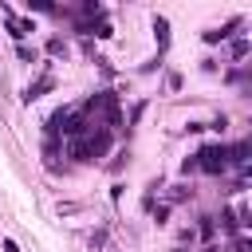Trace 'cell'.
I'll use <instances>...</instances> for the list:
<instances>
[{
    "instance_id": "cell-1",
    "label": "cell",
    "mask_w": 252,
    "mask_h": 252,
    "mask_svg": "<svg viewBox=\"0 0 252 252\" xmlns=\"http://www.w3.org/2000/svg\"><path fill=\"white\" fill-rule=\"evenodd\" d=\"M197 169H205V173H224V169H228V146H220V142L201 146V150H197Z\"/></svg>"
},
{
    "instance_id": "cell-2",
    "label": "cell",
    "mask_w": 252,
    "mask_h": 252,
    "mask_svg": "<svg viewBox=\"0 0 252 252\" xmlns=\"http://www.w3.org/2000/svg\"><path fill=\"white\" fill-rule=\"evenodd\" d=\"M87 146H91V158H106L110 146H114V130H106L102 122H94L91 134H87Z\"/></svg>"
},
{
    "instance_id": "cell-3",
    "label": "cell",
    "mask_w": 252,
    "mask_h": 252,
    "mask_svg": "<svg viewBox=\"0 0 252 252\" xmlns=\"http://www.w3.org/2000/svg\"><path fill=\"white\" fill-rule=\"evenodd\" d=\"M240 24H244V20H240V16H232V20L224 24V28H209V32L201 35V39H205V43H220V39H228V35H236V28H240Z\"/></svg>"
},
{
    "instance_id": "cell-4",
    "label": "cell",
    "mask_w": 252,
    "mask_h": 252,
    "mask_svg": "<svg viewBox=\"0 0 252 252\" xmlns=\"http://www.w3.org/2000/svg\"><path fill=\"white\" fill-rule=\"evenodd\" d=\"M154 35H158V59L169 51V20L165 16H154Z\"/></svg>"
},
{
    "instance_id": "cell-5",
    "label": "cell",
    "mask_w": 252,
    "mask_h": 252,
    "mask_svg": "<svg viewBox=\"0 0 252 252\" xmlns=\"http://www.w3.org/2000/svg\"><path fill=\"white\" fill-rule=\"evenodd\" d=\"M51 87H55V75H39V79H35V83L28 87V94H24V102H35V98H39V94H47Z\"/></svg>"
},
{
    "instance_id": "cell-6",
    "label": "cell",
    "mask_w": 252,
    "mask_h": 252,
    "mask_svg": "<svg viewBox=\"0 0 252 252\" xmlns=\"http://www.w3.org/2000/svg\"><path fill=\"white\" fill-rule=\"evenodd\" d=\"M67 158H75V161H94L87 138H67Z\"/></svg>"
},
{
    "instance_id": "cell-7",
    "label": "cell",
    "mask_w": 252,
    "mask_h": 252,
    "mask_svg": "<svg viewBox=\"0 0 252 252\" xmlns=\"http://www.w3.org/2000/svg\"><path fill=\"white\" fill-rule=\"evenodd\" d=\"M8 32H12L16 39H24L28 32H35V24H28V20H20V16H12V20H8Z\"/></svg>"
},
{
    "instance_id": "cell-8",
    "label": "cell",
    "mask_w": 252,
    "mask_h": 252,
    "mask_svg": "<svg viewBox=\"0 0 252 252\" xmlns=\"http://www.w3.org/2000/svg\"><path fill=\"white\" fill-rule=\"evenodd\" d=\"M220 224H224L228 232H236V224H240V220H236V213H232V209H220Z\"/></svg>"
},
{
    "instance_id": "cell-9",
    "label": "cell",
    "mask_w": 252,
    "mask_h": 252,
    "mask_svg": "<svg viewBox=\"0 0 252 252\" xmlns=\"http://www.w3.org/2000/svg\"><path fill=\"white\" fill-rule=\"evenodd\" d=\"M47 51H51V55H67V43H63V39H47Z\"/></svg>"
},
{
    "instance_id": "cell-10",
    "label": "cell",
    "mask_w": 252,
    "mask_h": 252,
    "mask_svg": "<svg viewBox=\"0 0 252 252\" xmlns=\"http://www.w3.org/2000/svg\"><path fill=\"white\" fill-rule=\"evenodd\" d=\"M213 228H217V224H213V217H201V236H205V240L213 236Z\"/></svg>"
},
{
    "instance_id": "cell-11",
    "label": "cell",
    "mask_w": 252,
    "mask_h": 252,
    "mask_svg": "<svg viewBox=\"0 0 252 252\" xmlns=\"http://www.w3.org/2000/svg\"><path fill=\"white\" fill-rule=\"evenodd\" d=\"M232 248H236V252H252V240H248V236H236Z\"/></svg>"
},
{
    "instance_id": "cell-12",
    "label": "cell",
    "mask_w": 252,
    "mask_h": 252,
    "mask_svg": "<svg viewBox=\"0 0 252 252\" xmlns=\"http://www.w3.org/2000/svg\"><path fill=\"white\" fill-rule=\"evenodd\" d=\"M94 35H98V39H106V35H114V32H110V24H106V20H98V28H94Z\"/></svg>"
},
{
    "instance_id": "cell-13",
    "label": "cell",
    "mask_w": 252,
    "mask_h": 252,
    "mask_svg": "<svg viewBox=\"0 0 252 252\" xmlns=\"http://www.w3.org/2000/svg\"><path fill=\"white\" fill-rule=\"evenodd\" d=\"M232 55H236V59L248 55V39H236V43H232Z\"/></svg>"
},
{
    "instance_id": "cell-14",
    "label": "cell",
    "mask_w": 252,
    "mask_h": 252,
    "mask_svg": "<svg viewBox=\"0 0 252 252\" xmlns=\"http://www.w3.org/2000/svg\"><path fill=\"white\" fill-rule=\"evenodd\" d=\"M28 8H35V12H55V8H51V4H47V0H32V4H28Z\"/></svg>"
},
{
    "instance_id": "cell-15",
    "label": "cell",
    "mask_w": 252,
    "mask_h": 252,
    "mask_svg": "<svg viewBox=\"0 0 252 252\" xmlns=\"http://www.w3.org/2000/svg\"><path fill=\"white\" fill-rule=\"evenodd\" d=\"M20 59H24V63H32V59H35V51H32L28 43H20Z\"/></svg>"
},
{
    "instance_id": "cell-16",
    "label": "cell",
    "mask_w": 252,
    "mask_h": 252,
    "mask_svg": "<svg viewBox=\"0 0 252 252\" xmlns=\"http://www.w3.org/2000/svg\"><path fill=\"white\" fill-rule=\"evenodd\" d=\"M193 169H197V154H193V158H185V161H181V173H193Z\"/></svg>"
},
{
    "instance_id": "cell-17",
    "label": "cell",
    "mask_w": 252,
    "mask_h": 252,
    "mask_svg": "<svg viewBox=\"0 0 252 252\" xmlns=\"http://www.w3.org/2000/svg\"><path fill=\"white\" fill-rule=\"evenodd\" d=\"M154 217H158V224H165V217H169V205H158V209H154Z\"/></svg>"
},
{
    "instance_id": "cell-18",
    "label": "cell",
    "mask_w": 252,
    "mask_h": 252,
    "mask_svg": "<svg viewBox=\"0 0 252 252\" xmlns=\"http://www.w3.org/2000/svg\"><path fill=\"white\" fill-rule=\"evenodd\" d=\"M240 224H244V228H252V209H240Z\"/></svg>"
},
{
    "instance_id": "cell-19",
    "label": "cell",
    "mask_w": 252,
    "mask_h": 252,
    "mask_svg": "<svg viewBox=\"0 0 252 252\" xmlns=\"http://www.w3.org/2000/svg\"><path fill=\"white\" fill-rule=\"evenodd\" d=\"M201 252H220V248H217V244H205V248H201Z\"/></svg>"
},
{
    "instance_id": "cell-20",
    "label": "cell",
    "mask_w": 252,
    "mask_h": 252,
    "mask_svg": "<svg viewBox=\"0 0 252 252\" xmlns=\"http://www.w3.org/2000/svg\"><path fill=\"white\" fill-rule=\"evenodd\" d=\"M244 177H252V161H248V165H244Z\"/></svg>"
},
{
    "instance_id": "cell-21",
    "label": "cell",
    "mask_w": 252,
    "mask_h": 252,
    "mask_svg": "<svg viewBox=\"0 0 252 252\" xmlns=\"http://www.w3.org/2000/svg\"><path fill=\"white\" fill-rule=\"evenodd\" d=\"M248 142H252V122H248Z\"/></svg>"
}]
</instances>
